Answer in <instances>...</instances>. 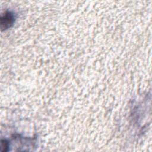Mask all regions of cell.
Returning <instances> with one entry per match:
<instances>
[{"label": "cell", "mask_w": 152, "mask_h": 152, "mask_svg": "<svg viewBox=\"0 0 152 152\" xmlns=\"http://www.w3.org/2000/svg\"><path fill=\"white\" fill-rule=\"evenodd\" d=\"M1 147L2 151H7L8 150L9 143L7 140H2L1 141Z\"/></svg>", "instance_id": "obj_2"}, {"label": "cell", "mask_w": 152, "mask_h": 152, "mask_svg": "<svg viewBox=\"0 0 152 152\" xmlns=\"http://www.w3.org/2000/svg\"><path fill=\"white\" fill-rule=\"evenodd\" d=\"M14 22V14L10 11H6L1 17V27L5 30L10 27Z\"/></svg>", "instance_id": "obj_1"}]
</instances>
